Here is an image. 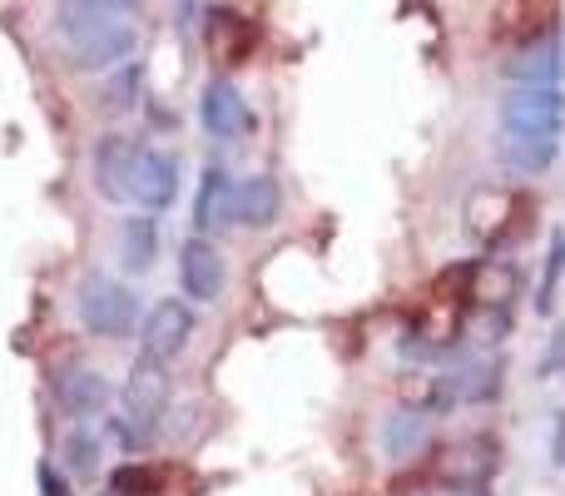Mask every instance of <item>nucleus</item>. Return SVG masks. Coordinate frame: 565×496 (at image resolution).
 I'll list each match as a JSON object with an SVG mask.
<instances>
[{"label":"nucleus","instance_id":"7","mask_svg":"<svg viewBox=\"0 0 565 496\" xmlns=\"http://www.w3.org/2000/svg\"><path fill=\"white\" fill-rule=\"evenodd\" d=\"M199 125H204L209 139H244L254 129V109L238 95V85L228 80H209L204 99H199Z\"/></svg>","mask_w":565,"mask_h":496},{"label":"nucleus","instance_id":"9","mask_svg":"<svg viewBox=\"0 0 565 496\" xmlns=\"http://www.w3.org/2000/svg\"><path fill=\"white\" fill-rule=\"evenodd\" d=\"M55 398L75 422H89V418H99V412L109 408L115 388L105 382V372L85 368V362H70V368L55 372Z\"/></svg>","mask_w":565,"mask_h":496},{"label":"nucleus","instance_id":"15","mask_svg":"<svg viewBox=\"0 0 565 496\" xmlns=\"http://www.w3.org/2000/svg\"><path fill=\"white\" fill-rule=\"evenodd\" d=\"M65 462L70 472H79V477H95L99 472V437L89 428H75L65 437Z\"/></svg>","mask_w":565,"mask_h":496},{"label":"nucleus","instance_id":"1","mask_svg":"<svg viewBox=\"0 0 565 496\" xmlns=\"http://www.w3.org/2000/svg\"><path fill=\"white\" fill-rule=\"evenodd\" d=\"M565 139L561 80H511L501 99V159L516 175H546Z\"/></svg>","mask_w":565,"mask_h":496},{"label":"nucleus","instance_id":"8","mask_svg":"<svg viewBox=\"0 0 565 496\" xmlns=\"http://www.w3.org/2000/svg\"><path fill=\"white\" fill-rule=\"evenodd\" d=\"M179 288L189 303H214L224 293V258H218V244H209L204 234L179 244Z\"/></svg>","mask_w":565,"mask_h":496},{"label":"nucleus","instance_id":"20","mask_svg":"<svg viewBox=\"0 0 565 496\" xmlns=\"http://www.w3.org/2000/svg\"><path fill=\"white\" fill-rule=\"evenodd\" d=\"M194 10H199V0H179V30L189 35V25H194Z\"/></svg>","mask_w":565,"mask_h":496},{"label":"nucleus","instance_id":"3","mask_svg":"<svg viewBox=\"0 0 565 496\" xmlns=\"http://www.w3.org/2000/svg\"><path fill=\"white\" fill-rule=\"evenodd\" d=\"M55 30L70 50V65L85 75H109V70L129 65L139 50V25L135 15L89 6V0H60L55 6Z\"/></svg>","mask_w":565,"mask_h":496},{"label":"nucleus","instance_id":"5","mask_svg":"<svg viewBox=\"0 0 565 496\" xmlns=\"http://www.w3.org/2000/svg\"><path fill=\"white\" fill-rule=\"evenodd\" d=\"M75 313L85 323V333L95 338H129L135 333V318H139V298L129 283L109 278V273H85L75 288Z\"/></svg>","mask_w":565,"mask_h":496},{"label":"nucleus","instance_id":"6","mask_svg":"<svg viewBox=\"0 0 565 496\" xmlns=\"http://www.w3.org/2000/svg\"><path fill=\"white\" fill-rule=\"evenodd\" d=\"M194 338V308L179 298H164L149 308L145 333H139V358H154V362H174L179 352L189 348Z\"/></svg>","mask_w":565,"mask_h":496},{"label":"nucleus","instance_id":"16","mask_svg":"<svg viewBox=\"0 0 565 496\" xmlns=\"http://www.w3.org/2000/svg\"><path fill=\"white\" fill-rule=\"evenodd\" d=\"M561 268H565V239L556 234V239H551V263H546V283H541V293H536V308H541V313H551V298H556V283H561Z\"/></svg>","mask_w":565,"mask_h":496},{"label":"nucleus","instance_id":"11","mask_svg":"<svg viewBox=\"0 0 565 496\" xmlns=\"http://www.w3.org/2000/svg\"><path fill=\"white\" fill-rule=\"evenodd\" d=\"M278 184L268 175H254L244 184H234V209H228V224H244V229H268L278 219Z\"/></svg>","mask_w":565,"mask_h":496},{"label":"nucleus","instance_id":"14","mask_svg":"<svg viewBox=\"0 0 565 496\" xmlns=\"http://www.w3.org/2000/svg\"><path fill=\"white\" fill-rule=\"evenodd\" d=\"M154 253H159V224L139 209V214L125 219V229H119V263H125L129 273H149Z\"/></svg>","mask_w":565,"mask_h":496},{"label":"nucleus","instance_id":"19","mask_svg":"<svg viewBox=\"0 0 565 496\" xmlns=\"http://www.w3.org/2000/svg\"><path fill=\"white\" fill-rule=\"evenodd\" d=\"M40 487L45 496H65V482H55V467H40Z\"/></svg>","mask_w":565,"mask_h":496},{"label":"nucleus","instance_id":"13","mask_svg":"<svg viewBox=\"0 0 565 496\" xmlns=\"http://www.w3.org/2000/svg\"><path fill=\"white\" fill-rule=\"evenodd\" d=\"M228 209H234V179H228V169L209 165V169H204V179H199L194 229H199V234H209V229L228 224Z\"/></svg>","mask_w":565,"mask_h":496},{"label":"nucleus","instance_id":"12","mask_svg":"<svg viewBox=\"0 0 565 496\" xmlns=\"http://www.w3.org/2000/svg\"><path fill=\"white\" fill-rule=\"evenodd\" d=\"M427 442H431V418L422 408H402L382 422V447H387V457H397V462L422 457Z\"/></svg>","mask_w":565,"mask_h":496},{"label":"nucleus","instance_id":"10","mask_svg":"<svg viewBox=\"0 0 565 496\" xmlns=\"http://www.w3.org/2000/svg\"><path fill=\"white\" fill-rule=\"evenodd\" d=\"M204 40H209L218 65H244V60L258 50V25L248 15H238V10H209Z\"/></svg>","mask_w":565,"mask_h":496},{"label":"nucleus","instance_id":"4","mask_svg":"<svg viewBox=\"0 0 565 496\" xmlns=\"http://www.w3.org/2000/svg\"><path fill=\"white\" fill-rule=\"evenodd\" d=\"M169 392H174L169 388V362L135 358L125 392H119V437H125L129 452L154 447L159 428H164V412H169Z\"/></svg>","mask_w":565,"mask_h":496},{"label":"nucleus","instance_id":"17","mask_svg":"<svg viewBox=\"0 0 565 496\" xmlns=\"http://www.w3.org/2000/svg\"><path fill=\"white\" fill-rule=\"evenodd\" d=\"M115 492H119V496H129V492H154V472H139V467L115 472Z\"/></svg>","mask_w":565,"mask_h":496},{"label":"nucleus","instance_id":"2","mask_svg":"<svg viewBox=\"0 0 565 496\" xmlns=\"http://www.w3.org/2000/svg\"><path fill=\"white\" fill-rule=\"evenodd\" d=\"M95 194L109 204H135L145 214H159L179 194V159L154 145H135L125 135H105L95 145Z\"/></svg>","mask_w":565,"mask_h":496},{"label":"nucleus","instance_id":"18","mask_svg":"<svg viewBox=\"0 0 565 496\" xmlns=\"http://www.w3.org/2000/svg\"><path fill=\"white\" fill-rule=\"evenodd\" d=\"M89 6H105V10H119V15H139L145 0H89Z\"/></svg>","mask_w":565,"mask_h":496}]
</instances>
